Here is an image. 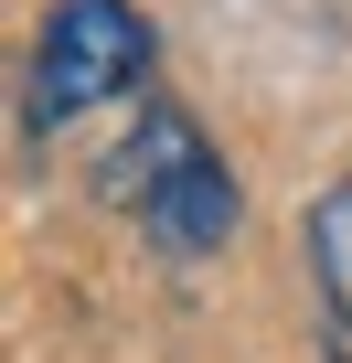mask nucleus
Wrapping results in <instances>:
<instances>
[{
  "label": "nucleus",
  "mask_w": 352,
  "mask_h": 363,
  "mask_svg": "<svg viewBox=\"0 0 352 363\" xmlns=\"http://www.w3.org/2000/svg\"><path fill=\"white\" fill-rule=\"evenodd\" d=\"M96 193H107L160 257H225L235 225H246V193H235L225 150L193 128V107H171V96H149V107L128 118V139L96 160Z\"/></svg>",
  "instance_id": "1"
},
{
  "label": "nucleus",
  "mask_w": 352,
  "mask_h": 363,
  "mask_svg": "<svg viewBox=\"0 0 352 363\" xmlns=\"http://www.w3.org/2000/svg\"><path fill=\"white\" fill-rule=\"evenodd\" d=\"M149 11L139 0H43V22L22 43V128L54 139L86 107H118L149 86Z\"/></svg>",
  "instance_id": "2"
},
{
  "label": "nucleus",
  "mask_w": 352,
  "mask_h": 363,
  "mask_svg": "<svg viewBox=\"0 0 352 363\" xmlns=\"http://www.w3.org/2000/svg\"><path fill=\"white\" fill-rule=\"evenodd\" d=\"M299 246H310V289H320L331 331H352V171H341V182H320V203H310Z\"/></svg>",
  "instance_id": "3"
}]
</instances>
